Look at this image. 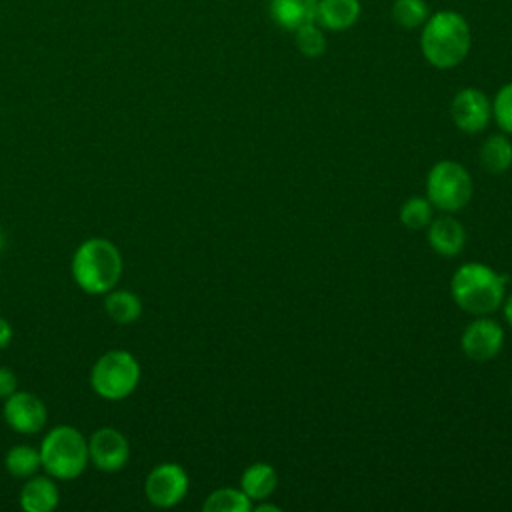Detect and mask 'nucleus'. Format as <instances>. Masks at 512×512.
<instances>
[{
  "label": "nucleus",
  "instance_id": "12",
  "mask_svg": "<svg viewBox=\"0 0 512 512\" xmlns=\"http://www.w3.org/2000/svg\"><path fill=\"white\" fill-rule=\"evenodd\" d=\"M426 236L430 248L444 258L458 256L466 244V230L462 222L456 220L452 214L432 218V222L426 226Z\"/></svg>",
  "mask_w": 512,
  "mask_h": 512
},
{
  "label": "nucleus",
  "instance_id": "11",
  "mask_svg": "<svg viewBox=\"0 0 512 512\" xmlns=\"http://www.w3.org/2000/svg\"><path fill=\"white\" fill-rule=\"evenodd\" d=\"M504 344V328L500 322L488 316H476L472 322L466 324L460 346L462 352L476 362H488L498 356Z\"/></svg>",
  "mask_w": 512,
  "mask_h": 512
},
{
  "label": "nucleus",
  "instance_id": "5",
  "mask_svg": "<svg viewBox=\"0 0 512 512\" xmlns=\"http://www.w3.org/2000/svg\"><path fill=\"white\" fill-rule=\"evenodd\" d=\"M142 368L138 358L124 350L114 348L104 352L90 370V388L104 400H126L138 388Z\"/></svg>",
  "mask_w": 512,
  "mask_h": 512
},
{
  "label": "nucleus",
  "instance_id": "15",
  "mask_svg": "<svg viewBox=\"0 0 512 512\" xmlns=\"http://www.w3.org/2000/svg\"><path fill=\"white\" fill-rule=\"evenodd\" d=\"M318 0H270L268 12L276 26L294 32L300 26L314 22Z\"/></svg>",
  "mask_w": 512,
  "mask_h": 512
},
{
  "label": "nucleus",
  "instance_id": "25",
  "mask_svg": "<svg viewBox=\"0 0 512 512\" xmlns=\"http://www.w3.org/2000/svg\"><path fill=\"white\" fill-rule=\"evenodd\" d=\"M18 390V378L8 366H0V400Z\"/></svg>",
  "mask_w": 512,
  "mask_h": 512
},
{
  "label": "nucleus",
  "instance_id": "22",
  "mask_svg": "<svg viewBox=\"0 0 512 512\" xmlns=\"http://www.w3.org/2000/svg\"><path fill=\"white\" fill-rule=\"evenodd\" d=\"M430 16L426 0H394L392 18L404 30L420 28Z\"/></svg>",
  "mask_w": 512,
  "mask_h": 512
},
{
  "label": "nucleus",
  "instance_id": "2",
  "mask_svg": "<svg viewBox=\"0 0 512 512\" xmlns=\"http://www.w3.org/2000/svg\"><path fill=\"white\" fill-rule=\"evenodd\" d=\"M122 268L124 262L118 246L102 236L80 242L70 262V272L76 286L90 296H104L116 288Z\"/></svg>",
  "mask_w": 512,
  "mask_h": 512
},
{
  "label": "nucleus",
  "instance_id": "21",
  "mask_svg": "<svg viewBox=\"0 0 512 512\" xmlns=\"http://www.w3.org/2000/svg\"><path fill=\"white\" fill-rule=\"evenodd\" d=\"M398 218L408 230H424L434 218V206L426 196H412L400 206Z\"/></svg>",
  "mask_w": 512,
  "mask_h": 512
},
{
  "label": "nucleus",
  "instance_id": "14",
  "mask_svg": "<svg viewBox=\"0 0 512 512\" xmlns=\"http://www.w3.org/2000/svg\"><path fill=\"white\" fill-rule=\"evenodd\" d=\"M360 12V0H318L314 22L320 24L324 30L342 32L358 22Z\"/></svg>",
  "mask_w": 512,
  "mask_h": 512
},
{
  "label": "nucleus",
  "instance_id": "28",
  "mask_svg": "<svg viewBox=\"0 0 512 512\" xmlns=\"http://www.w3.org/2000/svg\"><path fill=\"white\" fill-rule=\"evenodd\" d=\"M252 510H256V512H280V508L276 504H266L264 500H260L256 506H252Z\"/></svg>",
  "mask_w": 512,
  "mask_h": 512
},
{
  "label": "nucleus",
  "instance_id": "8",
  "mask_svg": "<svg viewBox=\"0 0 512 512\" xmlns=\"http://www.w3.org/2000/svg\"><path fill=\"white\" fill-rule=\"evenodd\" d=\"M2 416L10 430L32 436L44 430L48 422V408L40 396L28 390H16L2 404Z\"/></svg>",
  "mask_w": 512,
  "mask_h": 512
},
{
  "label": "nucleus",
  "instance_id": "3",
  "mask_svg": "<svg viewBox=\"0 0 512 512\" xmlns=\"http://www.w3.org/2000/svg\"><path fill=\"white\" fill-rule=\"evenodd\" d=\"M506 278L482 262H466L450 278V296L454 304L472 314L488 316L502 306Z\"/></svg>",
  "mask_w": 512,
  "mask_h": 512
},
{
  "label": "nucleus",
  "instance_id": "4",
  "mask_svg": "<svg viewBox=\"0 0 512 512\" xmlns=\"http://www.w3.org/2000/svg\"><path fill=\"white\" fill-rule=\"evenodd\" d=\"M42 470L56 480H74L90 464L88 438L70 424L50 428L40 442Z\"/></svg>",
  "mask_w": 512,
  "mask_h": 512
},
{
  "label": "nucleus",
  "instance_id": "17",
  "mask_svg": "<svg viewBox=\"0 0 512 512\" xmlns=\"http://www.w3.org/2000/svg\"><path fill=\"white\" fill-rule=\"evenodd\" d=\"M478 160L484 172L488 174H504L512 166V142L508 134H490L478 150Z\"/></svg>",
  "mask_w": 512,
  "mask_h": 512
},
{
  "label": "nucleus",
  "instance_id": "6",
  "mask_svg": "<svg viewBox=\"0 0 512 512\" xmlns=\"http://www.w3.org/2000/svg\"><path fill=\"white\" fill-rule=\"evenodd\" d=\"M474 194V182L468 170L456 160H438L426 176V198L444 212L456 214L468 206Z\"/></svg>",
  "mask_w": 512,
  "mask_h": 512
},
{
  "label": "nucleus",
  "instance_id": "1",
  "mask_svg": "<svg viewBox=\"0 0 512 512\" xmlns=\"http://www.w3.org/2000/svg\"><path fill=\"white\" fill-rule=\"evenodd\" d=\"M470 48L472 30L460 12L440 10L422 24L420 52L430 66L438 70L456 68L466 60Z\"/></svg>",
  "mask_w": 512,
  "mask_h": 512
},
{
  "label": "nucleus",
  "instance_id": "7",
  "mask_svg": "<svg viewBox=\"0 0 512 512\" xmlns=\"http://www.w3.org/2000/svg\"><path fill=\"white\" fill-rule=\"evenodd\" d=\"M190 488L188 472L176 462L156 464L144 480V496L156 508H172L180 504Z\"/></svg>",
  "mask_w": 512,
  "mask_h": 512
},
{
  "label": "nucleus",
  "instance_id": "9",
  "mask_svg": "<svg viewBox=\"0 0 512 512\" xmlns=\"http://www.w3.org/2000/svg\"><path fill=\"white\" fill-rule=\"evenodd\" d=\"M88 456L100 472L114 474L128 464L130 442L118 428L102 426L88 436Z\"/></svg>",
  "mask_w": 512,
  "mask_h": 512
},
{
  "label": "nucleus",
  "instance_id": "19",
  "mask_svg": "<svg viewBox=\"0 0 512 512\" xmlns=\"http://www.w3.org/2000/svg\"><path fill=\"white\" fill-rule=\"evenodd\" d=\"M4 468L12 478H18V480H26L34 476L42 468L40 450L30 444L10 446L4 456Z\"/></svg>",
  "mask_w": 512,
  "mask_h": 512
},
{
  "label": "nucleus",
  "instance_id": "24",
  "mask_svg": "<svg viewBox=\"0 0 512 512\" xmlns=\"http://www.w3.org/2000/svg\"><path fill=\"white\" fill-rule=\"evenodd\" d=\"M492 120L504 134L512 136V82L496 92L492 100Z\"/></svg>",
  "mask_w": 512,
  "mask_h": 512
},
{
  "label": "nucleus",
  "instance_id": "13",
  "mask_svg": "<svg viewBox=\"0 0 512 512\" xmlns=\"http://www.w3.org/2000/svg\"><path fill=\"white\" fill-rule=\"evenodd\" d=\"M20 508L24 512H52L60 504V490L56 478L44 474H34L24 480L18 496Z\"/></svg>",
  "mask_w": 512,
  "mask_h": 512
},
{
  "label": "nucleus",
  "instance_id": "29",
  "mask_svg": "<svg viewBox=\"0 0 512 512\" xmlns=\"http://www.w3.org/2000/svg\"><path fill=\"white\" fill-rule=\"evenodd\" d=\"M2 248H4V232L0 230V252H2Z\"/></svg>",
  "mask_w": 512,
  "mask_h": 512
},
{
  "label": "nucleus",
  "instance_id": "18",
  "mask_svg": "<svg viewBox=\"0 0 512 512\" xmlns=\"http://www.w3.org/2000/svg\"><path fill=\"white\" fill-rule=\"evenodd\" d=\"M104 310L116 324H134L144 310L140 296L132 290H116L104 294Z\"/></svg>",
  "mask_w": 512,
  "mask_h": 512
},
{
  "label": "nucleus",
  "instance_id": "27",
  "mask_svg": "<svg viewBox=\"0 0 512 512\" xmlns=\"http://www.w3.org/2000/svg\"><path fill=\"white\" fill-rule=\"evenodd\" d=\"M502 312H504V320H506V324L512 328V294H510V296H506V298L502 300Z\"/></svg>",
  "mask_w": 512,
  "mask_h": 512
},
{
  "label": "nucleus",
  "instance_id": "10",
  "mask_svg": "<svg viewBox=\"0 0 512 512\" xmlns=\"http://www.w3.org/2000/svg\"><path fill=\"white\" fill-rule=\"evenodd\" d=\"M450 118L464 134H480L492 120V100L480 88H462L450 102Z\"/></svg>",
  "mask_w": 512,
  "mask_h": 512
},
{
  "label": "nucleus",
  "instance_id": "23",
  "mask_svg": "<svg viewBox=\"0 0 512 512\" xmlns=\"http://www.w3.org/2000/svg\"><path fill=\"white\" fill-rule=\"evenodd\" d=\"M296 36V48L306 56V58H318L326 52V36L324 28L316 22H308L294 30Z\"/></svg>",
  "mask_w": 512,
  "mask_h": 512
},
{
  "label": "nucleus",
  "instance_id": "26",
  "mask_svg": "<svg viewBox=\"0 0 512 512\" xmlns=\"http://www.w3.org/2000/svg\"><path fill=\"white\" fill-rule=\"evenodd\" d=\"M12 338H14V328H12V324H10L4 316H0V350L8 348L10 342H12Z\"/></svg>",
  "mask_w": 512,
  "mask_h": 512
},
{
  "label": "nucleus",
  "instance_id": "20",
  "mask_svg": "<svg viewBox=\"0 0 512 512\" xmlns=\"http://www.w3.org/2000/svg\"><path fill=\"white\" fill-rule=\"evenodd\" d=\"M254 502L242 492V488H218L210 492L202 504L204 512H250Z\"/></svg>",
  "mask_w": 512,
  "mask_h": 512
},
{
  "label": "nucleus",
  "instance_id": "16",
  "mask_svg": "<svg viewBox=\"0 0 512 512\" xmlns=\"http://www.w3.org/2000/svg\"><path fill=\"white\" fill-rule=\"evenodd\" d=\"M276 486H278V472L272 464H266V462L250 464L240 476V488L252 502L270 498Z\"/></svg>",
  "mask_w": 512,
  "mask_h": 512
}]
</instances>
